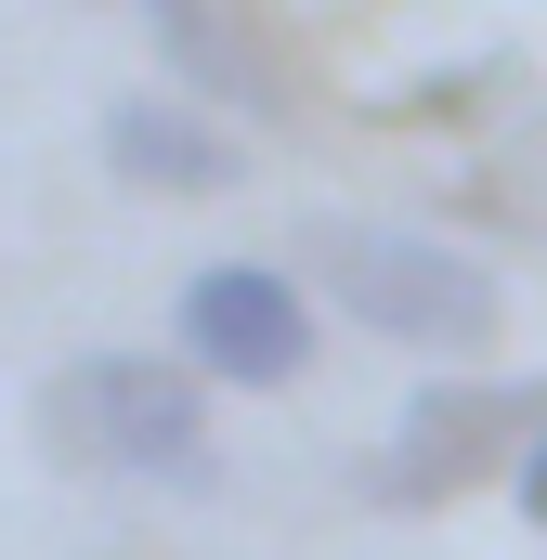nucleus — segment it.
<instances>
[{"mask_svg": "<svg viewBox=\"0 0 547 560\" xmlns=\"http://www.w3.org/2000/svg\"><path fill=\"white\" fill-rule=\"evenodd\" d=\"M39 443L118 482H209V378L183 352H79L39 378Z\"/></svg>", "mask_w": 547, "mask_h": 560, "instance_id": "obj_1", "label": "nucleus"}, {"mask_svg": "<svg viewBox=\"0 0 547 560\" xmlns=\"http://www.w3.org/2000/svg\"><path fill=\"white\" fill-rule=\"evenodd\" d=\"M313 287H326L365 339L443 352V365L496 352V326H509L496 275H482L469 248H443V235H405V222H313Z\"/></svg>", "mask_w": 547, "mask_h": 560, "instance_id": "obj_2", "label": "nucleus"}, {"mask_svg": "<svg viewBox=\"0 0 547 560\" xmlns=\"http://www.w3.org/2000/svg\"><path fill=\"white\" fill-rule=\"evenodd\" d=\"M535 430H547V392H535V378L443 365L405 418H392L379 469H365V495H379V509H443V495H469L482 469H522V456H535Z\"/></svg>", "mask_w": 547, "mask_h": 560, "instance_id": "obj_3", "label": "nucleus"}, {"mask_svg": "<svg viewBox=\"0 0 547 560\" xmlns=\"http://www.w3.org/2000/svg\"><path fill=\"white\" fill-rule=\"evenodd\" d=\"M170 339L209 392H287L313 365V287L274 261H196L170 300Z\"/></svg>", "mask_w": 547, "mask_h": 560, "instance_id": "obj_4", "label": "nucleus"}, {"mask_svg": "<svg viewBox=\"0 0 547 560\" xmlns=\"http://www.w3.org/2000/svg\"><path fill=\"white\" fill-rule=\"evenodd\" d=\"M105 170L131 196H235L248 183V143L222 131L209 105H183V92H118L105 105Z\"/></svg>", "mask_w": 547, "mask_h": 560, "instance_id": "obj_5", "label": "nucleus"}, {"mask_svg": "<svg viewBox=\"0 0 547 560\" xmlns=\"http://www.w3.org/2000/svg\"><path fill=\"white\" fill-rule=\"evenodd\" d=\"M143 26H156V52H170V92H183V105H274V66L235 39V13H222V0H143Z\"/></svg>", "mask_w": 547, "mask_h": 560, "instance_id": "obj_6", "label": "nucleus"}, {"mask_svg": "<svg viewBox=\"0 0 547 560\" xmlns=\"http://www.w3.org/2000/svg\"><path fill=\"white\" fill-rule=\"evenodd\" d=\"M509 495H522V522H535V535H547V430H535V456L509 469Z\"/></svg>", "mask_w": 547, "mask_h": 560, "instance_id": "obj_7", "label": "nucleus"}]
</instances>
